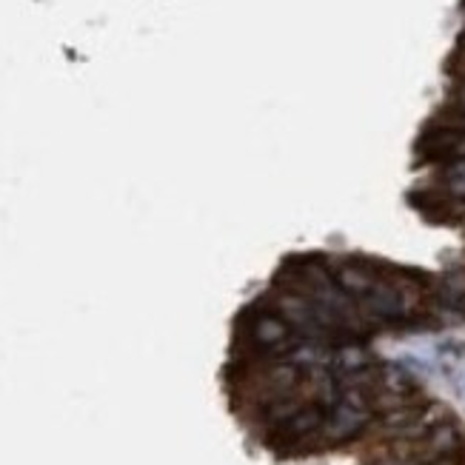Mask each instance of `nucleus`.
Instances as JSON below:
<instances>
[{
	"instance_id": "1",
	"label": "nucleus",
	"mask_w": 465,
	"mask_h": 465,
	"mask_svg": "<svg viewBox=\"0 0 465 465\" xmlns=\"http://www.w3.org/2000/svg\"><path fill=\"white\" fill-rule=\"evenodd\" d=\"M446 180H448V188L454 191V195L465 197V157H457L446 169Z\"/></svg>"
}]
</instances>
